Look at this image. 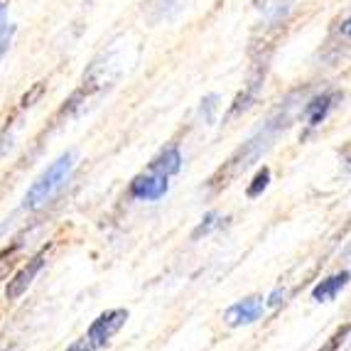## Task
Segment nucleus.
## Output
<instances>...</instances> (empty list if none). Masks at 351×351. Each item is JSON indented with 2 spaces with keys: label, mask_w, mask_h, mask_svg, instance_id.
<instances>
[{
  "label": "nucleus",
  "mask_w": 351,
  "mask_h": 351,
  "mask_svg": "<svg viewBox=\"0 0 351 351\" xmlns=\"http://www.w3.org/2000/svg\"><path fill=\"white\" fill-rule=\"evenodd\" d=\"M287 125H290V116H287V113H278L276 118H270L268 123H265V128L258 130L251 141L241 147L234 158L228 160L226 167H221L217 175L211 177V184H214V187H226L228 180L236 177L239 172H243L246 167H251V165L256 162L265 150H268L270 143L276 141V135L280 133V130H285Z\"/></svg>",
  "instance_id": "nucleus-1"
},
{
  "label": "nucleus",
  "mask_w": 351,
  "mask_h": 351,
  "mask_svg": "<svg viewBox=\"0 0 351 351\" xmlns=\"http://www.w3.org/2000/svg\"><path fill=\"white\" fill-rule=\"evenodd\" d=\"M74 165H76L74 152H64V155H59V158L49 165L47 170L42 172V175L32 182V187L27 189V194H25V202H23L25 209L37 211L40 206L47 204L54 194H57L59 189L66 184V180L71 177V170H74Z\"/></svg>",
  "instance_id": "nucleus-2"
},
{
  "label": "nucleus",
  "mask_w": 351,
  "mask_h": 351,
  "mask_svg": "<svg viewBox=\"0 0 351 351\" xmlns=\"http://www.w3.org/2000/svg\"><path fill=\"white\" fill-rule=\"evenodd\" d=\"M125 322H128V310H123V307L104 312V315L96 317L94 322H91V327H88L86 344L91 346V349H99V346L108 344V339H111L113 334L121 332V327H123Z\"/></svg>",
  "instance_id": "nucleus-3"
},
{
  "label": "nucleus",
  "mask_w": 351,
  "mask_h": 351,
  "mask_svg": "<svg viewBox=\"0 0 351 351\" xmlns=\"http://www.w3.org/2000/svg\"><path fill=\"white\" fill-rule=\"evenodd\" d=\"M47 256H49V246H45L40 253H35V256L29 258L27 263H25L15 276H12V280H8V287H5L8 300H18L20 295L27 293V287L32 285V280L40 276V270L45 268V263H47Z\"/></svg>",
  "instance_id": "nucleus-4"
},
{
  "label": "nucleus",
  "mask_w": 351,
  "mask_h": 351,
  "mask_svg": "<svg viewBox=\"0 0 351 351\" xmlns=\"http://www.w3.org/2000/svg\"><path fill=\"white\" fill-rule=\"evenodd\" d=\"M265 312V304L261 298H246V300H239L223 312V322L228 327H246V324L258 322Z\"/></svg>",
  "instance_id": "nucleus-5"
},
{
  "label": "nucleus",
  "mask_w": 351,
  "mask_h": 351,
  "mask_svg": "<svg viewBox=\"0 0 351 351\" xmlns=\"http://www.w3.org/2000/svg\"><path fill=\"white\" fill-rule=\"evenodd\" d=\"M170 189V182L167 177L155 175V172H145V175H138L133 182H130V194L135 199L141 202H158L162 199L165 194Z\"/></svg>",
  "instance_id": "nucleus-6"
},
{
  "label": "nucleus",
  "mask_w": 351,
  "mask_h": 351,
  "mask_svg": "<svg viewBox=\"0 0 351 351\" xmlns=\"http://www.w3.org/2000/svg\"><path fill=\"white\" fill-rule=\"evenodd\" d=\"M182 170V152L177 145L165 147L158 158H152V162L147 165V172H155V175H162L170 180L172 175Z\"/></svg>",
  "instance_id": "nucleus-7"
},
{
  "label": "nucleus",
  "mask_w": 351,
  "mask_h": 351,
  "mask_svg": "<svg viewBox=\"0 0 351 351\" xmlns=\"http://www.w3.org/2000/svg\"><path fill=\"white\" fill-rule=\"evenodd\" d=\"M346 282H349V270H341L337 276L319 282V285L312 290V300H315V302H329V300H334L339 295L341 287H346Z\"/></svg>",
  "instance_id": "nucleus-8"
},
{
  "label": "nucleus",
  "mask_w": 351,
  "mask_h": 351,
  "mask_svg": "<svg viewBox=\"0 0 351 351\" xmlns=\"http://www.w3.org/2000/svg\"><path fill=\"white\" fill-rule=\"evenodd\" d=\"M334 99L337 96L332 94H319L315 96V99H310V104L304 106V116H307V123L310 125H319L327 118V113L332 111L334 106Z\"/></svg>",
  "instance_id": "nucleus-9"
},
{
  "label": "nucleus",
  "mask_w": 351,
  "mask_h": 351,
  "mask_svg": "<svg viewBox=\"0 0 351 351\" xmlns=\"http://www.w3.org/2000/svg\"><path fill=\"white\" fill-rule=\"evenodd\" d=\"M268 184H270V170H268V167H263V170L256 172L253 182L248 184V189H246L248 199H256V197H261V194L268 189Z\"/></svg>",
  "instance_id": "nucleus-10"
},
{
  "label": "nucleus",
  "mask_w": 351,
  "mask_h": 351,
  "mask_svg": "<svg viewBox=\"0 0 351 351\" xmlns=\"http://www.w3.org/2000/svg\"><path fill=\"white\" fill-rule=\"evenodd\" d=\"M219 223V214L217 211H209V214H206L204 219H202V223L197 228H194V234H192V239L197 241V239H202V236H206L211 231V228L217 226Z\"/></svg>",
  "instance_id": "nucleus-11"
},
{
  "label": "nucleus",
  "mask_w": 351,
  "mask_h": 351,
  "mask_svg": "<svg viewBox=\"0 0 351 351\" xmlns=\"http://www.w3.org/2000/svg\"><path fill=\"white\" fill-rule=\"evenodd\" d=\"M219 108V96L217 94H209L204 101H202V118H204L206 123H211L214 121V113H217Z\"/></svg>",
  "instance_id": "nucleus-12"
},
{
  "label": "nucleus",
  "mask_w": 351,
  "mask_h": 351,
  "mask_svg": "<svg viewBox=\"0 0 351 351\" xmlns=\"http://www.w3.org/2000/svg\"><path fill=\"white\" fill-rule=\"evenodd\" d=\"M346 337H349V324H344V327H341L339 332L334 334L332 339H329L327 344H324V346H322V349H319V351H337V349H339V346H341V344H344V341H346Z\"/></svg>",
  "instance_id": "nucleus-13"
},
{
  "label": "nucleus",
  "mask_w": 351,
  "mask_h": 351,
  "mask_svg": "<svg viewBox=\"0 0 351 351\" xmlns=\"http://www.w3.org/2000/svg\"><path fill=\"white\" fill-rule=\"evenodd\" d=\"M15 251H18V248H8V251L0 253V278L8 276V270H10V265H12V256H15Z\"/></svg>",
  "instance_id": "nucleus-14"
},
{
  "label": "nucleus",
  "mask_w": 351,
  "mask_h": 351,
  "mask_svg": "<svg viewBox=\"0 0 351 351\" xmlns=\"http://www.w3.org/2000/svg\"><path fill=\"white\" fill-rule=\"evenodd\" d=\"M42 94H45V84H37V86L32 88V91H29V94L23 96V104H20V106H23V108H29V106L35 104V101L40 99Z\"/></svg>",
  "instance_id": "nucleus-15"
},
{
  "label": "nucleus",
  "mask_w": 351,
  "mask_h": 351,
  "mask_svg": "<svg viewBox=\"0 0 351 351\" xmlns=\"http://www.w3.org/2000/svg\"><path fill=\"white\" fill-rule=\"evenodd\" d=\"M66 351H91V346L86 344V339H82V341H74Z\"/></svg>",
  "instance_id": "nucleus-16"
},
{
  "label": "nucleus",
  "mask_w": 351,
  "mask_h": 351,
  "mask_svg": "<svg viewBox=\"0 0 351 351\" xmlns=\"http://www.w3.org/2000/svg\"><path fill=\"white\" fill-rule=\"evenodd\" d=\"M8 47H10V40H0V62H3V57H5Z\"/></svg>",
  "instance_id": "nucleus-17"
},
{
  "label": "nucleus",
  "mask_w": 351,
  "mask_h": 351,
  "mask_svg": "<svg viewBox=\"0 0 351 351\" xmlns=\"http://www.w3.org/2000/svg\"><path fill=\"white\" fill-rule=\"evenodd\" d=\"M5 8H8V0H0V15L5 12Z\"/></svg>",
  "instance_id": "nucleus-18"
}]
</instances>
